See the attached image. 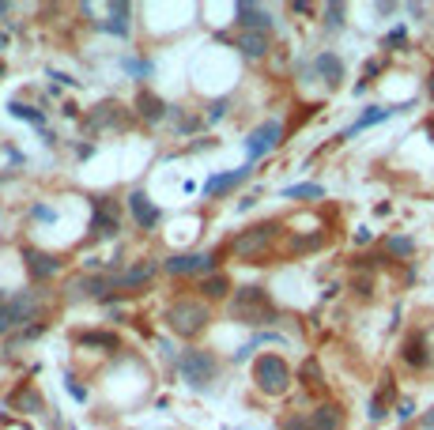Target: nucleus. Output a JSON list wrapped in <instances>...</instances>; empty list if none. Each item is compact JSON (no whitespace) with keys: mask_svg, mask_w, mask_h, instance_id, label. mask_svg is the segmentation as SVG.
Wrapping results in <instances>:
<instances>
[{"mask_svg":"<svg viewBox=\"0 0 434 430\" xmlns=\"http://www.w3.org/2000/svg\"><path fill=\"white\" fill-rule=\"evenodd\" d=\"M230 317L242 325H272L276 321V306H272L264 287H242V291H235Z\"/></svg>","mask_w":434,"mask_h":430,"instance_id":"1","label":"nucleus"},{"mask_svg":"<svg viewBox=\"0 0 434 430\" xmlns=\"http://www.w3.org/2000/svg\"><path fill=\"white\" fill-rule=\"evenodd\" d=\"M208 321H212V317H208V306L204 302H193V298H181L166 309V329H170L174 336H186V340L200 336V332L208 329Z\"/></svg>","mask_w":434,"mask_h":430,"instance_id":"2","label":"nucleus"},{"mask_svg":"<svg viewBox=\"0 0 434 430\" xmlns=\"http://www.w3.org/2000/svg\"><path fill=\"white\" fill-rule=\"evenodd\" d=\"M253 381H257L261 393L279 396V393H287V385H291V366H287L279 355H261L253 362Z\"/></svg>","mask_w":434,"mask_h":430,"instance_id":"3","label":"nucleus"},{"mask_svg":"<svg viewBox=\"0 0 434 430\" xmlns=\"http://www.w3.org/2000/svg\"><path fill=\"white\" fill-rule=\"evenodd\" d=\"M178 373L189 381L193 389H204L215 381V373H219V362H215L212 351H200V347H193L178 358Z\"/></svg>","mask_w":434,"mask_h":430,"instance_id":"4","label":"nucleus"},{"mask_svg":"<svg viewBox=\"0 0 434 430\" xmlns=\"http://www.w3.org/2000/svg\"><path fill=\"white\" fill-rule=\"evenodd\" d=\"M276 230H279V223L276 219H268V223H257V227H249V230H242V234L235 238V242H230V249L238 253V257H257V253L264 249V245L272 242V238H276Z\"/></svg>","mask_w":434,"mask_h":430,"instance_id":"5","label":"nucleus"},{"mask_svg":"<svg viewBox=\"0 0 434 430\" xmlns=\"http://www.w3.org/2000/svg\"><path fill=\"white\" fill-rule=\"evenodd\" d=\"M23 321H34V294L23 291V294H12V298H0V332L15 329Z\"/></svg>","mask_w":434,"mask_h":430,"instance_id":"6","label":"nucleus"},{"mask_svg":"<svg viewBox=\"0 0 434 430\" xmlns=\"http://www.w3.org/2000/svg\"><path fill=\"white\" fill-rule=\"evenodd\" d=\"M340 427H344V411L336 408V404H321V408H313L310 416L291 419L284 430H340Z\"/></svg>","mask_w":434,"mask_h":430,"instance_id":"7","label":"nucleus"},{"mask_svg":"<svg viewBox=\"0 0 434 430\" xmlns=\"http://www.w3.org/2000/svg\"><path fill=\"white\" fill-rule=\"evenodd\" d=\"M215 268V253H170L166 272L170 276H208Z\"/></svg>","mask_w":434,"mask_h":430,"instance_id":"8","label":"nucleus"},{"mask_svg":"<svg viewBox=\"0 0 434 430\" xmlns=\"http://www.w3.org/2000/svg\"><path fill=\"white\" fill-rule=\"evenodd\" d=\"M279 136H284V129H279V121H264V125H257L253 132H249V140H246V151H249V158H261V155H268L272 147L279 143Z\"/></svg>","mask_w":434,"mask_h":430,"instance_id":"9","label":"nucleus"},{"mask_svg":"<svg viewBox=\"0 0 434 430\" xmlns=\"http://www.w3.org/2000/svg\"><path fill=\"white\" fill-rule=\"evenodd\" d=\"M23 265H27L30 280L42 283V280H53V276H57L61 260L50 257V253H42V249H30V245H23Z\"/></svg>","mask_w":434,"mask_h":430,"instance_id":"10","label":"nucleus"},{"mask_svg":"<svg viewBox=\"0 0 434 430\" xmlns=\"http://www.w3.org/2000/svg\"><path fill=\"white\" fill-rule=\"evenodd\" d=\"M91 230H95V238H114V234H117V212L110 208V201H106V196H95Z\"/></svg>","mask_w":434,"mask_h":430,"instance_id":"11","label":"nucleus"},{"mask_svg":"<svg viewBox=\"0 0 434 430\" xmlns=\"http://www.w3.org/2000/svg\"><path fill=\"white\" fill-rule=\"evenodd\" d=\"M128 212H132L136 227H144V230H151L159 223V208L151 204V196L144 193V189H136V193L128 196Z\"/></svg>","mask_w":434,"mask_h":430,"instance_id":"12","label":"nucleus"},{"mask_svg":"<svg viewBox=\"0 0 434 430\" xmlns=\"http://www.w3.org/2000/svg\"><path fill=\"white\" fill-rule=\"evenodd\" d=\"M117 280L114 276H76L68 280V298H79V294H102V291H114Z\"/></svg>","mask_w":434,"mask_h":430,"instance_id":"13","label":"nucleus"},{"mask_svg":"<svg viewBox=\"0 0 434 430\" xmlns=\"http://www.w3.org/2000/svg\"><path fill=\"white\" fill-rule=\"evenodd\" d=\"M235 19L242 23V27H249V30H264L268 34V27H272V12L268 8H257V4H235Z\"/></svg>","mask_w":434,"mask_h":430,"instance_id":"14","label":"nucleus"},{"mask_svg":"<svg viewBox=\"0 0 434 430\" xmlns=\"http://www.w3.org/2000/svg\"><path fill=\"white\" fill-rule=\"evenodd\" d=\"M246 178H249V166H242V170H230V174H219V178H208L204 181V196H223L227 189L242 185Z\"/></svg>","mask_w":434,"mask_h":430,"instance_id":"15","label":"nucleus"},{"mask_svg":"<svg viewBox=\"0 0 434 430\" xmlns=\"http://www.w3.org/2000/svg\"><path fill=\"white\" fill-rule=\"evenodd\" d=\"M136 110H140V117H144V121H163V114H166L170 106H166V102L159 99V94L140 91V94H136Z\"/></svg>","mask_w":434,"mask_h":430,"instance_id":"16","label":"nucleus"},{"mask_svg":"<svg viewBox=\"0 0 434 430\" xmlns=\"http://www.w3.org/2000/svg\"><path fill=\"white\" fill-rule=\"evenodd\" d=\"M238 50H242L246 57H264V53H268V34H264V30H246V34L238 38Z\"/></svg>","mask_w":434,"mask_h":430,"instance_id":"17","label":"nucleus"},{"mask_svg":"<svg viewBox=\"0 0 434 430\" xmlns=\"http://www.w3.org/2000/svg\"><path fill=\"white\" fill-rule=\"evenodd\" d=\"M121 106H117V102H102V106H95V114L87 117V125H91V129H102V125H121Z\"/></svg>","mask_w":434,"mask_h":430,"instance_id":"18","label":"nucleus"},{"mask_svg":"<svg viewBox=\"0 0 434 430\" xmlns=\"http://www.w3.org/2000/svg\"><path fill=\"white\" fill-rule=\"evenodd\" d=\"M404 362L415 366V370H420V366H431L427 340H423V336H412V340H408V344H404Z\"/></svg>","mask_w":434,"mask_h":430,"instance_id":"19","label":"nucleus"},{"mask_svg":"<svg viewBox=\"0 0 434 430\" xmlns=\"http://www.w3.org/2000/svg\"><path fill=\"white\" fill-rule=\"evenodd\" d=\"M317 72L325 76L328 87H336V83L344 79V65H340V57H336V53H321V57H317Z\"/></svg>","mask_w":434,"mask_h":430,"instance_id":"20","label":"nucleus"},{"mask_svg":"<svg viewBox=\"0 0 434 430\" xmlns=\"http://www.w3.org/2000/svg\"><path fill=\"white\" fill-rule=\"evenodd\" d=\"M76 344H79V347H102V351H117V336H114V332H79Z\"/></svg>","mask_w":434,"mask_h":430,"instance_id":"21","label":"nucleus"},{"mask_svg":"<svg viewBox=\"0 0 434 430\" xmlns=\"http://www.w3.org/2000/svg\"><path fill=\"white\" fill-rule=\"evenodd\" d=\"M151 276H155V265H132L128 272L114 276V280H117V287H140V283H148Z\"/></svg>","mask_w":434,"mask_h":430,"instance_id":"22","label":"nucleus"},{"mask_svg":"<svg viewBox=\"0 0 434 430\" xmlns=\"http://www.w3.org/2000/svg\"><path fill=\"white\" fill-rule=\"evenodd\" d=\"M128 4L125 0H117V4H110V23H106V30L110 34H117V38H125L128 34Z\"/></svg>","mask_w":434,"mask_h":430,"instance_id":"23","label":"nucleus"},{"mask_svg":"<svg viewBox=\"0 0 434 430\" xmlns=\"http://www.w3.org/2000/svg\"><path fill=\"white\" fill-rule=\"evenodd\" d=\"M389 114H393V110H385V106H371V110H366V114L359 117V121L351 125V129H348V136H355V132H363V129H371V125L385 121V117H389Z\"/></svg>","mask_w":434,"mask_h":430,"instance_id":"24","label":"nucleus"},{"mask_svg":"<svg viewBox=\"0 0 434 430\" xmlns=\"http://www.w3.org/2000/svg\"><path fill=\"white\" fill-rule=\"evenodd\" d=\"M12 404H15V408H27V411H42V396H38L30 385H27V389H19Z\"/></svg>","mask_w":434,"mask_h":430,"instance_id":"25","label":"nucleus"},{"mask_svg":"<svg viewBox=\"0 0 434 430\" xmlns=\"http://www.w3.org/2000/svg\"><path fill=\"white\" fill-rule=\"evenodd\" d=\"M227 291H230L227 276H208V280H204V294H208V298H223Z\"/></svg>","mask_w":434,"mask_h":430,"instance_id":"26","label":"nucleus"},{"mask_svg":"<svg viewBox=\"0 0 434 430\" xmlns=\"http://www.w3.org/2000/svg\"><path fill=\"white\" fill-rule=\"evenodd\" d=\"M287 196H295V201H317V196H325V189L321 185H291V189H284Z\"/></svg>","mask_w":434,"mask_h":430,"instance_id":"27","label":"nucleus"},{"mask_svg":"<svg viewBox=\"0 0 434 430\" xmlns=\"http://www.w3.org/2000/svg\"><path fill=\"white\" fill-rule=\"evenodd\" d=\"M12 117H23V121L38 125V129H42V125H46V117H42V114H38V110L23 106V102H12Z\"/></svg>","mask_w":434,"mask_h":430,"instance_id":"28","label":"nucleus"},{"mask_svg":"<svg viewBox=\"0 0 434 430\" xmlns=\"http://www.w3.org/2000/svg\"><path fill=\"white\" fill-rule=\"evenodd\" d=\"M385 393H389V389H385ZM385 393H377L371 400V419H374V423H382V419H385Z\"/></svg>","mask_w":434,"mask_h":430,"instance_id":"29","label":"nucleus"},{"mask_svg":"<svg viewBox=\"0 0 434 430\" xmlns=\"http://www.w3.org/2000/svg\"><path fill=\"white\" fill-rule=\"evenodd\" d=\"M389 249H393V253H400V257H408V253H412L415 245L408 242V238H389Z\"/></svg>","mask_w":434,"mask_h":430,"instance_id":"30","label":"nucleus"},{"mask_svg":"<svg viewBox=\"0 0 434 430\" xmlns=\"http://www.w3.org/2000/svg\"><path fill=\"white\" fill-rule=\"evenodd\" d=\"M64 385H68V393H72V396H76V400H87V389H83V385H79V381H76V378H72V373H68V378H64Z\"/></svg>","mask_w":434,"mask_h":430,"instance_id":"31","label":"nucleus"},{"mask_svg":"<svg viewBox=\"0 0 434 430\" xmlns=\"http://www.w3.org/2000/svg\"><path fill=\"white\" fill-rule=\"evenodd\" d=\"M325 15H328V27H340V23H344V19H340V15H344V4H328Z\"/></svg>","mask_w":434,"mask_h":430,"instance_id":"32","label":"nucleus"},{"mask_svg":"<svg viewBox=\"0 0 434 430\" xmlns=\"http://www.w3.org/2000/svg\"><path fill=\"white\" fill-rule=\"evenodd\" d=\"M227 114V99H219V102H212V110H208V117H212V121H219V117Z\"/></svg>","mask_w":434,"mask_h":430,"instance_id":"33","label":"nucleus"},{"mask_svg":"<svg viewBox=\"0 0 434 430\" xmlns=\"http://www.w3.org/2000/svg\"><path fill=\"white\" fill-rule=\"evenodd\" d=\"M302 373H306V378H310V385H317V362H313V358H310L306 366H302Z\"/></svg>","mask_w":434,"mask_h":430,"instance_id":"34","label":"nucleus"},{"mask_svg":"<svg viewBox=\"0 0 434 430\" xmlns=\"http://www.w3.org/2000/svg\"><path fill=\"white\" fill-rule=\"evenodd\" d=\"M412 411H415V408L404 400V404H400V411H397V416H400V419H412Z\"/></svg>","mask_w":434,"mask_h":430,"instance_id":"35","label":"nucleus"},{"mask_svg":"<svg viewBox=\"0 0 434 430\" xmlns=\"http://www.w3.org/2000/svg\"><path fill=\"white\" fill-rule=\"evenodd\" d=\"M423 427H431V430H434V408L427 411V416H423Z\"/></svg>","mask_w":434,"mask_h":430,"instance_id":"36","label":"nucleus"},{"mask_svg":"<svg viewBox=\"0 0 434 430\" xmlns=\"http://www.w3.org/2000/svg\"><path fill=\"white\" fill-rule=\"evenodd\" d=\"M8 12H12V8H8V4H0V15H8Z\"/></svg>","mask_w":434,"mask_h":430,"instance_id":"37","label":"nucleus"}]
</instances>
